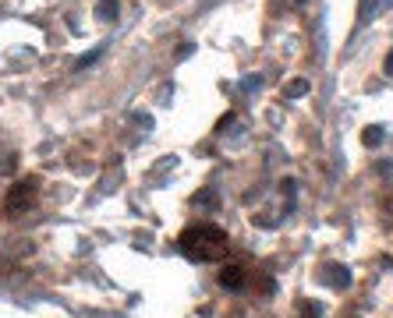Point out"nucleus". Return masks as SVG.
<instances>
[{
	"label": "nucleus",
	"instance_id": "obj_1",
	"mask_svg": "<svg viewBox=\"0 0 393 318\" xmlns=\"http://www.w3.org/2000/svg\"><path fill=\"white\" fill-rule=\"evenodd\" d=\"M177 248L188 254L192 262H216L227 254V248H231V241H227V233L213 223H195L181 233Z\"/></svg>",
	"mask_w": 393,
	"mask_h": 318
},
{
	"label": "nucleus",
	"instance_id": "obj_2",
	"mask_svg": "<svg viewBox=\"0 0 393 318\" xmlns=\"http://www.w3.org/2000/svg\"><path fill=\"white\" fill-rule=\"evenodd\" d=\"M36 202V181H18L11 191H8V202H4V212L8 216H25Z\"/></svg>",
	"mask_w": 393,
	"mask_h": 318
},
{
	"label": "nucleus",
	"instance_id": "obj_3",
	"mask_svg": "<svg viewBox=\"0 0 393 318\" xmlns=\"http://www.w3.org/2000/svg\"><path fill=\"white\" fill-rule=\"evenodd\" d=\"M220 283H223V290H231V293H238V290H244V283H248V269L244 265H227L223 272H220Z\"/></svg>",
	"mask_w": 393,
	"mask_h": 318
},
{
	"label": "nucleus",
	"instance_id": "obj_4",
	"mask_svg": "<svg viewBox=\"0 0 393 318\" xmlns=\"http://www.w3.org/2000/svg\"><path fill=\"white\" fill-rule=\"evenodd\" d=\"M322 280L333 287V290H344V287L351 283V272H347L344 265H333V262H329V265H322Z\"/></svg>",
	"mask_w": 393,
	"mask_h": 318
},
{
	"label": "nucleus",
	"instance_id": "obj_5",
	"mask_svg": "<svg viewBox=\"0 0 393 318\" xmlns=\"http://www.w3.org/2000/svg\"><path fill=\"white\" fill-rule=\"evenodd\" d=\"M96 18L99 21H114L117 18V0H103V4L96 8Z\"/></svg>",
	"mask_w": 393,
	"mask_h": 318
},
{
	"label": "nucleus",
	"instance_id": "obj_6",
	"mask_svg": "<svg viewBox=\"0 0 393 318\" xmlns=\"http://www.w3.org/2000/svg\"><path fill=\"white\" fill-rule=\"evenodd\" d=\"M298 318H322V308H319V304H308V301H305V304L298 308Z\"/></svg>",
	"mask_w": 393,
	"mask_h": 318
},
{
	"label": "nucleus",
	"instance_id": "obj_7",
	"mask_svg": "<svg viewBox=\"0 0 393 318\" xmlns=\"http://www.w3.org/2000/svg\"><path fill=\"white\" fill-rule=\"evenodd\" d=\"M308 92V81L305 78H298V81H291V89H287V96H291V99H301Z\"/></svg>",
	"mask_w": 393,
	"mask_h": 318
},
{
	"label": "nucleus",
	"instance_id": "obj_8",
	"mask_svg": "<svg viewBox=\"0 0 393 318\" xmlns=\"http://www.w3.org/2000/svg\"><path fill=\"white\" fill-rule=\"evenodd\" d=\"M379 135H383L379 127H368V131H365V142H368V145H376V142H379Z\"/></svg>",
	"mask_w": 393,
	"mask_h": 318
},
{
	"label": "nucleus",
	"instance_id": "obj_9",
	"mask_svg": "<svg viewBox=\"0 0 393 318\" xmlns=\"http://www.w3.org/2000/svg\"><path fill=\"white\" fill-rule=\"evenodd\" d=\"M386 75H390V78H393V53H390V57H386Z\"/></svg>",
	"mask_w": 393,
	"mask_h": 318
}]
</instances>
